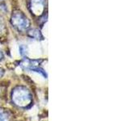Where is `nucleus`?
Instances as JSON below:
<instances>
[{
	"mask_svg": "<svg viewBox=\"0 0 129 121\" xmlns=\"http://www.w3.org/2000/svg\"><path fill=\"white\" fill-rule=\"evenodd\" d=\"M12 102L19 107L26 108L32 102V95L26 87L16 86L12 91Z\"/></svg>",
	"mask_w": 129,
	"mask_h": 121,
	"instance_id": "1",
	"label": "nucleus"
},
{
	"mask_svg": "<svg viewBox=\"0 0 129 121\" xmlns=\"http://www.w3.org/2000/svg\"><path fill=\"white\" fill-rule=\"evenodd\" d=\"M11 24L19 32H23L29 27L30 21L22 11H15L11 16Z\"/></svg>",
	"mask_w": 129,
	"mask_h": 121,
	"instance_id": "2",
	"label": "nucleus"
},
{
	"mask_svg": "<svg viewBox=\"0 0 129 121\" xmlns=\"http://www.w3.org/2000/svg\"><path fill=\"white\" fill-rule=\"evenodd\" d=\"M45 5V0H31L30 8L31 13L35 15H41L44 10Z\"/></svg>",
	"mask_w": 129,
	"mask_h": 121,
	"instance_id": "3",
	"label": "nucleus"
},
{
	"mask_svg": "<svg viewBox=\"0 0 129 121\" xmlns=\"http://www.w3.org/2000/svg\"><path fill=\"white\" fill-rule=\"evenodd\" d=\"M28 36H29L30 37L36 39V40L43 39V36L38 29H31L30 31H28Z\"/></svg>",
	"mask_w": 129,
	"mask_h": 121,
	"instance_id": "4",
	"label": "nucleus"
},
{
	"mask_svg": "<svg viewBox=\"0 0 129 121\" xmlns=\"http://www.w3.org/2000/svg\"><path fill=\"white\" fill-rule=\"evenodd\" d=\"M11 115L8 111L0 109V121H9Z\"/></svg>",
	"mask_w": 129,
	"mask_h": 121,
	"instance_id": "5",
	"label": "nucleus"
},
{
	"mask_svg": "<svg viewBox=\"0 0 129 121\" xmlns=\"http://www.w3.org/2000/svg\"><path fill=\"white\" fill-rule=\"evenodd\" d=\"M3 74H4V71H3V70L2 68H0V78L3 75Z\"/></svg>",
	"mask_w": 129,
	"mask_h": 121,
	"instance_id": "6",
	"label": "nucleus"
},
{
	"mask_svg": "<svg viewBox=\"0 0 129 121\" xmlns=\"http://www.w3.org/2000/svg\"><path fill=\"white\" fill-rule=\"evenodd\" d=\"M3 58V54L2 51H0V60H2Z\"/></svg>",
	"mask_w": 129,
	"mask_h": 121,
	"instance_id": "7",
	"label": "nucleus"
}]
</instances>
